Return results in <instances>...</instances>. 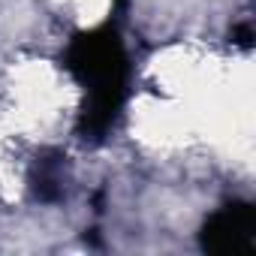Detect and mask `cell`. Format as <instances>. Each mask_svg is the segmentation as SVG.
I'll return each instance as SVG.
<instances>
[{
	"mask_svg": "<svg viewBox=\"0 0 256 256\" xmlns=\"http://www.w3.org/2000/svg\"><path fill=\"white\" fill-rule=\"evenodd\" d=\"M54 6L66 12V18L78 24H96L106 18L112 0H54Z\"/></svg>",
	"mask_w": 256,
	"mask_h": 256,
	"instance_id": "1",
	"label": "cell"
}]
</instances>
